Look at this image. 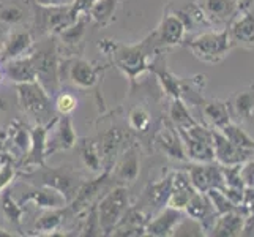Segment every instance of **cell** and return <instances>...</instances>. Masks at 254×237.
I'll return each instance as SVG.
<instances>
[{
  "mask_svg": "<svg viewBox=\"0 0 254 237\" xmlns=\"http://www.w3.org/2000/svg\"><path fill=\"white\" fill-rule=\"evenodd\" d=\"M3 75L14 84L37 81V73L29 54L3 62Z\"/></svg>",
  "mask_w": 254,
  "mask_h": 237,
  "instance_id": "25",
  "label": "cell"
},
{
  "mask_svg": "<svg viewBox=\"0 0 254 237\" xmlns=\"http://www.w3.org/2000/svg\"><path fill=\"white\" fill-rule=\"evenodd\" d=\"M242 236H254V212H251L245 217Z\"/></svg>",
  "mask_w": 254,
  "mask_h": 237,
  "instance_id": "49",
  "label": "cell"
},
{
  "mask_svg": "<svg viewBox=\"0 0 254 237\" xmlns=\"http://www.w3.org/2000/svg\"><path fill=\"white\" fill-rule=\"evenodd\" d=\"M33 46V38L29 30L16 29L8 37H5V41L0 48V60L8 62L17 57L27 56Z\"/></svg>",
  "mask_w": 254,
  "mask_h": 237,
  "instance_id": "18",
  "label": "cell"
},
{
  "mask_svg": "<svg viewBox=\"0 0 254 237\" xmlns=\"http://www.w3.org/2000/svg\"><path fill=\"white\" fill-rule=\"evenodd\" d=\"M242 206H243V209L247 210L248 214L254 212V187H245Z\"/></svg>",
  "mask_w": 254,
  "mask_h": 237,
  "instance_id": "48",
  "label": "cell"
},
{
  "mask_svg": "<svg viewBox=\"0 0 254 237\" xmlns=\"http://www.w3.org/2000/svg\"><path fill=\"white\" fill-rule=\"evenodd\" d=\"M0 206H2V210L8 220L13 222L14 225H21L24 217V207L13 198L10 191L2 193V196H0Z\"/></svg>",
  "mask_w": 254,
  "mask_h": 237,
  "instance_id": "38",
  "label": "cell"
},
{
  "mask_svg": "<svg viewBox=\"0 0 254 237\" xmlns=\"http://www.w3.org/2000/svg\"><path fill=\"white\" fill-rule=\"evenodd\" d=\"M35 5L41 8H56V6H71L74 0H33Z\"/></svg>",
  "mask_w": 254,
  "mask_h": 237,
  "instance_id": "47",
  "label": "cell"
},
{
  "mask_svg": "<svg viewBox=\"0 0 254 237\" xmlns=\"http://www.w3.org/2000/svg\"><path fill=\"white\" fill-rule=\"evenodd\" d=\"M139 172H141V158H139V152L136 147H129L119 160L114 175H116V179L120 185H129V183L136 182Z\"/></svg>",
  "mask_w": 254,
  "mask_h": 237,
  "instance_id": "21",
  "label": "cell"
},
{
  "mask_svg": "<svg viewBox=\"0 0 254 237\" xmlns=\"http://www.w3.org/2000/svg\"><path fill=\"white\" fill-rule=\"evenodd\" d=\"M229 37L232 45L254 48V5L240 8L229 21Z\"/></svg>",
  "mask_w": 254,
  "mask_h": 237,
  "instance_id": "9",
  "label": "cell"
},
{
  "mask_svg": "<svg viewBox=\"0 0 254 237\" xmlns=\"http://www.w3.org/2000/svg\"><path fill=\"white\" fill-rule=\"evenodd\" d=\"M89 22H90V16L87 13H81L79 16H77V19L69 25V27H66L64 32L59 33V37L62 38V41L68 46L79 45L84 38V35H85V30H87L85 27Z\"/></svg>",
  "mask_w": 254,
  "mask_h": 237,
  "instance_id": "31",
  "label": "cell"
},
{
  "mask_svg": "<svg viewBox=\"0 0 254 237\" xmlns=\"http://www.w3.org/2000/svg\"><path fill=\"white\" fill-rule=\"evenodd\" d=\"M79 151L85 168L90 169L92 172H100L103 168V158L100 155L98 146H96L93 139H82Z\"/></svg>",
  "mask_w": 254,
  "mask_h": 237,
  "instance_id": "33",
  "label": "cell"
},
{
  "mask_svg": "<svg viewBox=\"0 0 254 237\" xmlns=\"http://www.w3.org/2000/svg\"><path fill=\"white\" fill-rule=\"evenodd\" d=\"M6 135H8L6 143H11L13 149L19 154V157H24L27 154L30 147V130L27 127L21 124L19 120H16L11 124Z\"/></svg>",
  "mask_w": 254,
  "mask_h": 237,
  "instance_id": "30",
  "label": "cell"
},
{
  "mask_svg": "<svg viewBox=\"0 0 254 237\" xmlns=\"http://www.w3.org/2000/svg\"><path fill=\"white\" fill-rule=\"evenodd\" d=\"M156 143L161 147V151L164 154H168L172 158H179V160H185L187 154H185V147H183V141L179 135V130L175 127H168L163 128L158 135Z\"/></svg>",
  "mask_w": 254,
  "mask_h": 237,
  "instance_id": "26",
  "label": "cell"
},
{
  "mask_svg": "<svg viewBox=\"0 0 254 237\" xmlns=\"http://www.w3.org/2000/svg\"><path fill=\"white\" fill-rule=\"evenodd\" d=\"M242 164H243V163H242ZM242 164H229V166H223V164H221L226 187L242 188V190L245 188L243 180H242V175H240V168H242Z\"/></svg>",
  "mask_w": 254,
  "mask_h": 237,
  "instance_id": "44",
  "label": "cell"
},
{
  "mask_svg": "<svg viewBox=\"0 0 254 237\" xmlns=\"http://www.w3.org/2000/svg\"><path fill=\"white\" fill-rule=\"evenodd\" d=\"M196 195L194 187L191 185L188 172L177 171L172 174V185H171V193L168 198L166 206H171L174 209L183 210L190 203V199Z\"/></svg>",
  "mask_w": 254,
  "mask_h": 237,
  "instance_id": "20",
  "label": "cell"
},
{
  "mask_svg": "<svg viewBox=\"0 0 254 237\" xmlns=\"http://www.w3.org/2000/svg\"><path fill=\"white\" fill-rule=\"evenodd\" d=\"M13 234L11 233H8V231H5L3 228H0V237H11Z\"/></svg>",
  "mask_w": 254,
  "mask_h": 237,
  "instance_id": "53",
  "label": "cell"
},
{
  "mask_svg": "<svg viewBox=\"0 0 254 237\" xmlns=\"http://www.w3.org/2000/svg\"><path fill=\"white\" fill-rule=\"evenodd\" d=\"M204 228L190 217H183L174 231V236H204Z\"/></svg>",
  "mask_w": 254,
  "mask_h": 237,
  "instance_id": "42",
  "label": "cell"
},
{
  "mask_svg": "<svg viewBox=\"0 0 254 237\" xmlns=\"http://www.w3.org/2000/svg\"><path fill=\"white\" fill-rule=\"evenodd\" d=\"M204 116L216 130H223L226 125L231 124L229 111H227L226 103L223 101H210L204 106Z\"/></svg>",
  "mask_w": 254,
  "mask_h": 237,
  "instance_id": "32",
  "label": "cell"
},
{
  "mask_svg": "<svg viewBox=\"0 0 254 237\" xmlns=\"http://www.w3.org/2000/svg\"><path fill=\"white\" fill-rule=\"evenodd\" d=\"M169 116H171V122L174 124L175 128L179 130H185L190 128L197 122L191 117L190 111L187 109L185 103H183L180 98H174L172 104H171V109H169Z\"/></svg>",
  "mask_w": 254,
  "mask_h": 237,
  "instance_id": "35",
  "label": "cell"
},
{
  "mask_svg": "<svg viewBox=\"0 0 254 237\" xmlns=\"http://www.w3.org/2000/svg\"><path fill=\"white\" fill-rule=\"evenodd\" d=\"M2 79H3V73L0 72V82H2Z\"/></svg>",
  "mask_w": 254,
  "mask_h": 237,
  "instance_id": "55",
  "label": "cell"
},
{
  "mask_svg": "<svg viewBox=\"0 0 254 237\" xmlns=\"http://www.w3.org/2000/svg\"><path fill=\"white\" fill-rule=\"evenodd\" d=\"M237 3H239L240 8H243V6H247V5H251L253 0H237Z\"/></svg>",
  "mask_w": 254,
  "mask_h": 237,
  "instance_id": "52",
  "label": "cell"
},
{
  "mask_svg": "<svg viewBox=\"0 0 254 237\" xmlns=\"http://www.w3.org/2000/svg\"><path fill=\"white\" fill-rule=\"evenodd\" d=\"M108 177H109V172L104 171L101 175L95 177L93 180H84L81 188L77 190L76 196L71 199V210L73 212H79L81 209L89 207L93 203V199L98 196V193L103 190Z\"/></svg>",
  "mask_w": 254,
  "mask_h": 237,
  "instance_id": "24",
  "label": "cell"
},
{
  "mask_svg": "<svg viewBox=\"0 0 254 237\" xmlns=\"http://www.w3.org/2000/svg\"><path fill=\"white\" fill-rule=\"evenodd\" d=\"M185 217V212L171 206H164L158 214H156L150 222L145 225V234L155 237H168L174 236V231L182 218Z\"/></svg>",
  "mask_w": 254,
  "mask_h": 237,
  "instance_id": "12",
  "label": "cell"
},
{
  "mask_svg": "<svg viewBox=\"0 0 254 237\" xmlns=\"http://www.w3.org/2000/svg\"><path fill=\"white\" fill-rule=\"evenodd\" d=\"M179 135L183 141V147H185V154L188 158L194 160L196 163H210L215 161V151H213V143L204 141L194 136H190L185 131L179 130Z\"/></svg>",
  "mask_w": 254,
  "mask_h": 237,
  "instance_id": "22",
  "label": "cell"
},
{
  "mask_svg": "<svg viewBox=\"0 0 254 237\" xmlns=\"http://www.w3.org/2000/svg\"><path fill=\"white\" fill-rule=\"evenodd\" d=\"M77 143L73 120L69 116L54 117L49 122L46 135V157L62 151H69Z\"/></svg>",
  "mask_w": 254,
  "mask_h": 237,
  "instance_id": "7",
  "label": "cell"
},
{
  "mask_svg": "<svg viewBox=\"0 0 254 237\" xmlns=\"http://www.w3.org/2000/svg\"><path fill=\"white\" fill-rule=\"evenodd\" d=\"M27 17V10L19 3H6L0 6V24L13 27V25H19Z\"/></svg>",
  "mask_w": 254,
  "mask_h": 237,
  "instance_id": "36",
  "label": "cell"
},
{
  "mask_svg": "<svg viewBox=\"0 0 254 237\" xmlns=\"http://www.w3.org/2000/svg\"><path fill=\"white\" fill-rule=\"evenodd\" d=\"M98 46L112 57V62L117 65L120 72H124L129 81L134 82L137 76H141L150 68L153 62V51L158 45H156L155 35L152 33L137 45H122L117 41L103 40Z\"/></svg>",
  "mask_w": 254,
  "mask_h": 237,
  "instance_id": "1",
  "label": "cell"
},
{
  "mask_svg": "<svg viewBox=\"0 0 254 237\" xmlns=\"http://www.w3.org/2000/svg\"><path fill=\"white\" fill-rule=\"evenodd\" d=\"M62 222H64L62 209H45V212H43L37 218V222H35V231L45 233V234L54 233L60 228Z\"/></svg>",
  "mask_w": 254,
  "mask_h": 237,
  "instance_id": "34",
  "label": "cell"
},
{
  "mask_svg": "<svg viewBox=\"0 0 254 237\" xmlns=\"http://www.w3.org/2000/svg\"><path fill=\"white\" fill-rule=\"evenodd\" d=\"M41 169H43V172L40 174L41 185L57 190L66 198L68 203H71V199L76 196L77 190L84 183L81 174L74 171L73 168H69V166H59V168H46V166H43Z\"/></svg>",
  "mask_w": 254,
  "mask_h": 237,
  "instance_id": "6",
  "label": "cell"
},
{
  "mask_svg": "<svg viewBox=\"0 0 254 237\" xmlns=\"http://www.w3.org/2000/svg\"><path fill=\"white\" fill-rule=\"evenodd\" d=\"M101 72V67L89 62V60L74 59L68 65V79L79 89H92L98 82Z\"/></svg>",
  "mask_w": 254,
  "mask_h": 237,
  "instance_id": "17",
  "label": "cell"
},
{
  "mask_svg": "<svg viewBox=\"0 0 254 237\" xmlns=\"http://www.w3.org/2000/svg\"><path fill=\"white\" fill-rule=\"evenodd\" d=\"M3 41H5V35H3V32H2V30H0V48H2Z\"/></svg>",
  "mask_w": 254,
  "mask_h": 237,
  "instance_id": "54",
  "label": "cell"
},
{
  "mask_svg": "<svg viewBox=\"0 0 254 237\" xmlns=\"http://www.w3.org/2000/svg\"><path fill=\"white\" fill-rule=\"evenodd\" d=\"M199 6L210 22H229L240 10L237 0H202Z\"/></svg>",
  "mask_w": 254,
  "mask_h": 237,
  "instance_id": "23",
  "label": "cell"
},
{
  "mask_svg": "<svg viewBox=\"0 0 254 237\" xmlns=\"http://www.w3.org/2000/svg\"><path fill=\"white\" fill-rule=\"evenodd\" d=\"M49 124H37L30 130V147L24 155L22 166L40 169L46 160V135Z\"/></svg>",
  "mask_w": 254,
  "mask_h": 237,
  "instance_id": "14",
  "label": "cell"
},
{
  "mask_svg": "<svg viewBox=\"0 0 254 237\" xmlns=\"http://www.w3.org/2000/svg\"><path fill=\"white\" fill-rule=\"evenodd\" d=\"M17 203L21 206L32 203L33 206H37L40 209H64L68 204V201L62 193H59L57 190L46 187V185H40V187L32 188L27 193H24V195L17 199Z\"/></svg>",
  "mask_w": 254,
  "mask_h": 237,
  "instance_id": "15",
  "label": "cell"
},
{
  "mask_svg": "<svg viewBox=\"0 0 254 237\" xmlns=\"http://www.w3.org/2000/svg\"><path fill=\"white\" fill-rule=\"evenodd\" d=\"M185 22L182 21V17L177 13H174L163 17L153 35L158 46H175L185 40Z\"/></svg>",
  "mask_w": 254,
  "mask_h": 237,
  "instance_id": "13",
  "label": "cell"
},
{
  "mask_svg": "<svg viewBox=\"0 0 254 237\" xmlns=\"http://www.w3.org/2000/svg\"><path fill=\"white\" fill-rule=\"evenodd\" d=\"M172 185V175L161 179L160 182H155L144 191V198L147 201V206H153L155 209H163L168 203L169 193Z\"/></svg>",
  "mask_w": 254,
  "mask_h": 237,
  "instance_id": "27",
  "label": "cell"
},
{
  "mask_svg": "<svg viewBox=\"0 0 254 237\" xmlns=\"http://www.w3.org/2000/svg\"><path fill=\"white\" fill-rule=\"evenodd\" d=\"M17 101L21 109L37 119V124H49L54 119L52 116V98L51 93L38 81L16 84Z\"/></svg>",
  "mask_w": 254,
  "mask_h": 237,
  "instance_id": "3",
  "label": "cell"
},
{
  "mask_svg": "<svg viewBox=\"0 0 254 237\" xmlns=\"http://www.w3.org/2000/svg\"><path fill=\"white\" fill-rule=\"evenodd\" d=\"M128 124L134 131H145L150 127V114L147 112V109L137 106L131 109L128 116Z\"/></svg>",
  "mask_w": 254,
  "mask_h": 237,
  "instance_id": "41",
  "label": "cell"
},
{
  "mask_svg": "<svg viewBox=\"0 0 254 237\" xmlns=\"http://www.w3.org/2000/svg\"><path fill=\"white\" fill-rule=\"evenodd\" d=\"M41 27L46 30L48 35H59L64 32L66 27H69L81 13H76V10L71 6H56V8H41Z\"/></svg>",
  "mask_w": 254,
  "mask_h": 237,
  "instance_id": "11",
  "label": "cell"
},
{
  "mask_svg": "<svg viewBox=\"0 0 254 237\" xmlns=\"http://www.w3.org/2000/svg\"><path fill=\"white\" fill-rule=\"evenodd\" d=\"M213 133V151H215V161L223 166L229 164H242L245 161L254 158V152L245 151L237 146H234L220 130H212Z\"/></svg>",
  "mask_w": 254,
  "mask_h": 237,
  "instance_id": "10",
  "label": "cell"
},
{
  "mask_svg": "<svg viewBox=\"0 0 254 237\" xmlns=\"http://www.w3.org/2000/svg\"><path fill=\"white\" fill-rule=\"evenodd\" d=\"M120 144H122V131L119 128H109L104 131V133H101L96 146H98L103 161L104 160L111 161L112 158L117 155Z\"/></svg>",
  "mask_w": 254,
  "mask_h": 237,
  "instance_id": "29",
  "label": "cell"
},
{
  "mask_svg": "<svg viewBox=\"0 0 254 237\" xmlns=\"http://www.w3.org/2000/svg\"><path fill=\"white\" fill-rule=\"evenodd\" d=\"M221 133L229 139V141L234 144V146H237L240 149H245V151H251L254 152V139L250 138V135H247L245 131L239 127V125H235V124H231L229 125H226L223 130H220Z\"/></svg>",
  "mask_w": 254,
  "mask_h": 237,
  "instance_id": "37",
  "label": "cell"
},
{
  "mask_svg": "<svg viewBox=\"0 0 254 237\" xmlns=\"http://www.w3.org/2000/svg\"><path fill=\"white\" fill-rule=\"evenodd\" d=\"M234 108L242 120H253L254 117V89L243 90L234 98Z\"/></svg>",
  "mask_w": 254,
  "mask_h": 237,
  "instance_id": "39",
  "label": "cell"
},
{
  "mask_svg": "<svg viewBox=\"0 0 254 237\" xmlns=\"http://www.w3.org/2000/svg\"><path fill=\"white\" fill-rule=\"evenodd\" d=\"M29 57L37 73V81L51 95L56 93L60 85V64L56 35H48L37 45L33 43Z\"/></svg>",
  "mask_w": 254,
  "mask_h": 237,
  "instance_id": "2",
  "label": "cell"
},
{
  "mask_svg": "<svg viewBox=\"0 0 254 237\" xmlns=\"http://www.w3.org/2000/svg\"><path fill=\"white\" fill-rule=\"evenodd\" d=\"M128 207V190L125 185L116 187L106 193V196L101 198L100 203L96 204V215H98V223L104 236H111L114 228L124 218Z\"/></svg>",
  "mask_w": 254,
  "mask_h": 237,
  "instance_id": "4",
  "label": "cell"
},
{
  "mask_svg": "<svg viewBox=\"0 0 254 237\" xmlns=\"http://www.w3.org/2000/svg\"><path fill=\"white\" fill-rule=\"evenodd\" d=\"M183 212L187 214V217L202 225L204 231L212 230V226L218 217L208 195L207 193H199V191H196V195L190 199V203L183 209Z\"/></svg>",
  "mask_w": 254,
  "mask_h": 237,
  "instance_id": "16",
  "label": "cell"
},
{
  "mask_svg": "<svg viewBox=\"0 0 254 237\" xmlns=\"http://www.w3.org/2000/svg\"><path fill=\"white\" fill-rule=\"evenodd\" d=\"M14 175H16V171L10 160L5 163H0V195H2L5 188L13 182Z\"/></svg>",
  "mask_w": 254,
  "mask_h": 237,
  "instance_id": "45",
  "label": "cell"
},
{
  "mask_svg": "<svg viewBox=\"0 0 254 237\" xmlns=\"http://www.w3.org/2000/svg\"><path fill=\"white\" fill-rule=\"evenodd\" d=\"M247 215H248V212L243 209V206H240L239 209H235V210H231V212L218 215L208 234L210 236H216V237L242 236L245 217H247Z\"/></svg>",
  "mask_w": 254,
  "mask_h": 237,
  "instance_id": "19",
  "label": "cell"
},
{
  "mask_svg": "<svg viewBox=\"0 0 254 237\" xmlns=\"http://www.w3.org/2000/svg\"><path fill=\"white\" fill-rule=\"evenodd\" d=\"M77 108V98L69 92H62L54 103V109L60 114V116H69L74 109Z\"/></svg>",
  "mask_w": 254,
  "mask_h": 237,
  "instance_id": "43",
  "label": "cell"
},
{
  "mask_svg": "<svg viewBox=\"0 0 254 237\" xmlns=\"http://www.w3.org/2000/svg\"><path fill=\"white\" fill-rule=\"evenodd\" d=\"M120 0H96V2L87 10V14L90 16V21L98 25H108L119 8Z\"/></svg>",
  "mask_w": 254,
  "mask_h": 237,
  "instance_id": "28",
  "label": "cell"
},
{
  "mask_svg": "<svg viewBox=\"0 0 254 237\" xmlns=\"http://www.w3.org/2000/svg\"><path fill=\"white\" fill-rule=\"evenodd\" d=\"M188 177L191 185L199 193H207L210 188L224 190L226 182L220 163H196L188 168Z\"/></svg>",
  "mask_w": 254,
  "mask_h": 237,
  "instance_id": "8",
  "label": "cell"
},
{
  "mask_svg": "<svg viewBox=\"0 0 254 237\" xmlns=\"http://www.w3.org/2000/svg\"><path fill=\"white\" fill-rule=\"evenodd\" d=\"M187 46L194 52V56L204 62H218L221 60L229 49L232 41L227 29L221 32H204L197 37L188 40Z\"/></svg>",
  "mask_w": 254,
  "mask_h": 237,
  "instance_id": "5",
  "label": "cell"
},
{
  "mask_svg": "<svg viewBox=\"0 0 254 237\" xmlns=\"http://www.w3.org/2000/svg\"><path fill=\"white\" fill-rule=\"evenodd\" d=\"M240 175L245 187H254V158L245 161L240 168Z\"/></svg>",
  "mask_w": 254,
  "mask_h": 237,
  "instance_id": "46",
  "label": "cell"
},
{
  "mask_svg": "<svg viewBox=\"0 0 254 237\" xmlns=\"http://www.w3.org/2000/svg\"><path fill=\"white\" fill-rule=\"evenodd\" d=\"M207 195H208L210 201H212L213 209H215V212L218 215L226 214V212H231V210H235V209L240 207V206H235L232 201L224 195V191L218 190V188H210L207 191Z\"/></svg>",
  "mask_w": 254,
  "mask_h": 237,
  "instance_id": "40",
  "label": "cell"
},
{
  "mask_svg": "<svg viewBox=\"0 0 254 237\" xmlns=\"http://www.w3.org/2000/svg\"><path fill=\"white\" fill-rule=\"evenodd\" d=\"M10 108H11L10 100H8L5 95L0 93V112H5V111H8Z\"/></svg>",
  "mask_w": 254,
  "mask_h": 237,
  "instance_id": "51",
  "label": "cell"
},
{
  "mask_svg": "<svg viewBox=\"0 0 254 237\" xmlns=\"http://www.w3.org/2000/svg\"><path fill=\"white\" fill-rule=\"evenodd\" d=\"M96 2V0H74L73 8L76 10V13H87V10Z\"/></svg>",
  "mask_w": 254,
  "mask_h": 237,
  "instance_id": "50",
  "label": "cell"
}]
</instances>
